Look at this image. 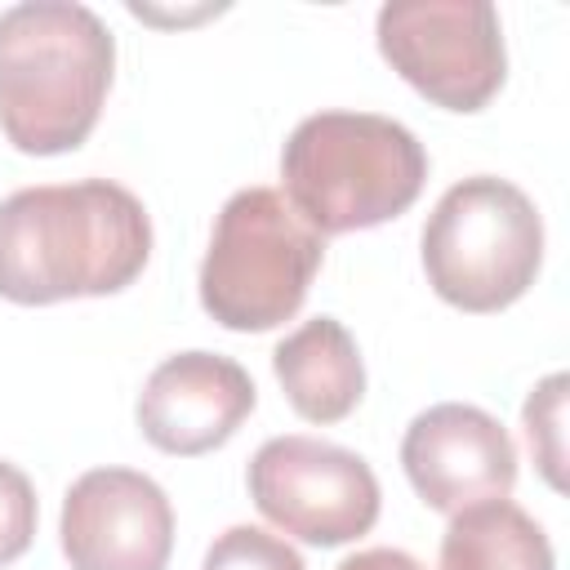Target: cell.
Returning a JSON list of instances; mask_svg holds the SVG:
<instances>
[{"mask_svg":"<svg viewBox=\"0 0 570 570\" xmlns=\"http://www.w3.org/2000/svg\"><path fill=\"white\" fill-rule=\"evenodd\" d=\"M151 258L142 200L111 178L22 187L0 200V298L45 307L129 289Z\"/></svg>","mask_w":570,"mask_h":570,"instance_id":"1","label":"cell"},{"mask_svg":"<svg viewBox=\"0 0 570 570\" xmlns=\"http://www.w3.org/2000/svg\"><path fill=\"white\" fill-rule=\"evenodd\" d=\"M116 40L76 0H27L0 13V129L22 156L76 151L107 102Z\"/></svg>","mask_w":570,"mask_h":570,"instance_id":"2","label":"cell"},{"mask_svg":"<svg viewBox=\"0 0 570 570\" xmlns=\"http://www.w3.org/2000/svg\"><path fill=\"white\" fill-rule=\"evenodd\" d=\"M428 183L423 142L379 111H316L281 151V196L321 236L365 232L405 214Z\"/></svg>","mask_w":570,"mask_h":570,"instance_id":"3","label":"cell"},{"mask_svg":"<svg viewBox=\"0 0 570 570\" xmlns=\"http://www.w3.org/2000/svg\"><path fill=\"white\" fill-rule=\"evenodd\" d=\"M325 263V236L276 187H240L200 258V307L236 334L285 325Z\"/></svg>","mask_w":570,"mask_h":570,"instance_id":"4","label":"cell"},{"mask_svg":"<svg viewBox=\"0 0 570 570\" xmlns=\"http://www.w3.org/2000/svg\"><path fill=\"white\" fill-rule=\"evenodd\" d=\"M543 267L534 200L494 174L454 183L423 223V272L441 303L485 316L512 307Z\"/></svg>","mask_w":570,"mask_h":570,"instance_id":"5","label":"cell"},{"mask_svg":"<svg viewBox=\"0 0 570 570\" xmlns=\"http://www.w3.org/2000/svg\"><path fill=\"white\" fill-rule=\"evenodd\" d=\"M374 36L383 62L445 111H481L503 89L508 49L485 0H387Z\"/></svg>","mask_w":570,"mask_h":570,"instance_id":"6","label":"cell"},{"mask_svg":"<svg viewBox=\"0 0 570 570\" xmlns=\"http://www.w3.org/2000/svg\"><path fill=\"white\" fill-rule=\"evenodd\" d=\"M254 508L298 543L338 548L374 530L383 494L374 468L321 436H272L249 459Z\"/></svg>","mask_w":570,"mask_h":570,"instance_id":"7","label":"cell"},{"mask_svg":"<svg viewBox=\"0 0 570 570\" xmlns=\"http://www.w3.org/2000/svg\"><path fill=\"white\" fill-rule=\"evenodd\" d=\"M71 570H165L174 552V508L134 468H94L71 481L58 517Z\"/></svg>","mask_w":570,"mask_h":570,"instance_id":"8","label":"cell"},{"mask_svg":"<svg viewBox=\"0 0 570 570\" xmlns=\"http://www.w3.org/2000/svg\"><path fill=\"white\" fill-rule=\"evenodd\" d=\"M401 468L432 512H459L485 499H508L517 485V445L481 405L441 401L414 414L401 436Z\"/></svg>","mask_w":570,"mask_h":570,"instance_id":"9","label":"cell"},{"mask_svg":"<svg viewBox=\"0 0 570 570\" xmlns=\"http://www.w3.org/2000/svg\"><path fill=\"white\" fill-rule=\"evenodd\" d=\"M258 405V387L240 361L218 352L165 356L138 392V432L178 459L209 454L236 436V428Z\"/></svg>","mask_w":570,"mask_h":570,"instance_id":"10","label":"cell"},{"mask_svg":"<svg viewBox=\"0 0 570 570\" xmlns=\"http://www.w3.org/2000/svg\"><path fill=\"white\" fill-rule=\"evenodd\" d=\"M276 383L289 410L307 423H338L365 396V361L356 338L334 316H312L272 352Z\"/></svg>","mask_w":570,"mask_h":570,"instance_id":"11","label":"cell"},{"mask_svg":"<svg viewBox=\"0 0 570 570\" xmlns=\"http://www.w3.org/2000/svg\"><path fill=\"white\" fill-rule=\"evenodd\" d=\"M441 570H557L543 525L512 499L459 508L441 534Z\"/></svg>","mask_w":570,"mask_h":570,"instance_id":"12","label":"cell"},{"mask_svg":"<svg viewBox=\"0 0 570 570\" xmlns=\"http://www.w3.org/2000/svg\"><path fill=\"white\" fill-rule=\"evenodd\" d=\"M566 392H570V374H548L530 396H525V410H521V423H525V445L543 472V481L566 494Z\"/></svg>","mask_w":570,"mask_h":570,"instance_id":"13","label":"cell"},{"mask_svg":"<svg viewBox=\"0 0 570 570\" xmlns=\"http://www.w3.org/2000/svg\"><path fill=\"white\" fill-rule=\"evenodd\" d=\"M200 570H307V566L281 534H267L258 525H232L209 543Z\"/></svg>","mask_w":570,"mask_h":570,"instance_id":"14","label":"cell"},{"mask_svg":"<svg viewBox=\"0 0 570 570\" xmlns=\"http://www.w3.org/2000/svg\"><path fill=\"white\" fill-rule=\"evenodd\" d=\"M36 517H40V503H36L31 476L0 459V566L18 561L31 548Z\"/></svg>","mask_w":570,"mask_h":570,"instance_id":"15","label":"cell"},{"mask_svg":"<svg viewBox=\"0 0 570 570\" xmlns=\"http://www.w3.org/2000/svg\"><path fill=\"white\" fill-rule=\"evenodd\" d=\"M334 570H428V566L401 548H365V552L343 557Z\"/></svg>","mask_w":570,"mask_h":570,"instance_id":"16","label":"cell"}]
</instances>
